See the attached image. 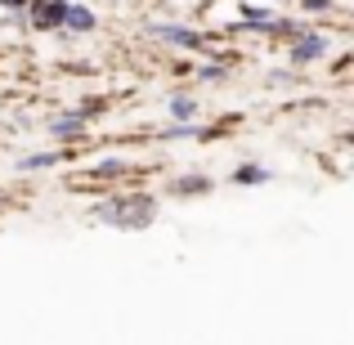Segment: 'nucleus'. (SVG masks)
<instances>
[{
  "mask_svg": "<svg viewBox=\"0 0 354 345\" xmlns=\"http://www.w3.org/2000/svg\"><path fill=\"white\" fill-rule=\"evenodd\" d=\"M148 220H153V198H126V202H117V220H113V225L144 229Z\"/></svg>",
  "mask_w": 354,
  "mask_h": 345,
  "instance_id": "obj_1",
  "label": "nucleus"
},
{
  "mask_svg": "<svg viewBox=\"0 0 354 345\" xmlns=\"http://www.w3.org/2000/svg\"><path fill=\"white\" fill-rule=\"evenodd\" d=\"M162 41H171V45H184V50H202V36L193 32V27H180V23H157L153 27Z\"/></svg>",
  "mask_w": 354,
  "mask_h": 345,
  "instance_id": "obj_2",
  "label": "nucleus"
},
{
  "mask_svg": "<svg viewBox=\"0 0 354 345\" xmlns=\"http://www.w3.org/2000/svg\"><path fill=\"white\" fill-rule=\"evenodd\" d=\"M32 27H36V32H54V27H63V0H50V5L36 9Z\"/></svg>",
  "mask_w": 354,
  "mask_h": 345,
  "instance_id": "obj_3",
  "label": "nucleus"
},
{
  "mask_svg": "<svg viewBox=\"0 0 354 345\" xmlns=\"http://www.w3.org/2000/svg\"><path fill=\"white\" fill-rule=\"evenodd\" d=\"M63 27H72V32H95V14L81 5H63Z\"/></svg>",
  "mask_w": 354,
  "mask_h": 345,
  "instance_id": "obj_4",
  "label": "nucleus"
},
{
  "mask_svg": "<svg viewBox=\"0 0 354 345\" xmlns=\"http://www.w3.org/2000/svg\"><path fill=\"white\" fill-rule=\"evenodd\" d=\"M319 54H328V41H323V36H301L296 50H292V59L296 63H310V59H319Z\"/></svg>",
  "mask_w": 354,
  "mask_h": 345,
  "instance_id": "obj_5",
  "label": "nucleus"
},
{
  "mask_svg": "<svg viewBox=\"0 0 354 345\" xmlns=\"http://www.w3.org/2000/svg\"><path fill=\"white\" fill-rule=\"evenodd\" d=\"M81 126H86V117H81V113L54 117V135H63V139H77V135H81Z\"/></svg>",
  "mask_w": 354,
  "mask_h": 345,
  "instance_id": "obj_6",
  "label": "nucleus"
},
{
  "mask_svg": "<svg viewBox=\"0 0 354 345\" xmlns=\"http://www.w3.org/2000/svg\"><path fill=\"white\" fill-rule=\"evenodd\" d=\"M265 180H274L265 166H238V175H234V184H265Z\"/></svg>",
  "mask_w": 354,
  "mask_h": 345,
  "instance_id": "obj_7",
  "label": "nucleus"
},
{
  "mask_svg": "<svg viewBox=\"0 0 354 345\" xmlns=\"http://www.w3.org/2000/svg\"><path fill=\"white\" fill-rule=\"evenodd\" d=\"M59 162H63L59 153H36V157H23L18 166H23V171H45V166H59Z\"/></svg>",
  "mask_w": 354,
  "mask_h": 345,
  "instance_id": "obj_8",
  "label": "nucleus"
},
{
  "mask_svg": "<svg viewBox=\"0 0 354 345\" xmlns=\"http://www.w3.org/2000/svg\"><path fill=\"white\" fill-rule=\"evenodd\" d=\"M193 113H198V104H193L189 95H175V99H171V117H175V121H189Z\"/></svg>",
  "mask_w": 354,
  "mask_h": 345,
  "instance_id": "obj_9",
  "label": "nucleus"
},
{
  "mask_svg": "<svg viewBox=\"0 0 354 345\" xmlns=\"http://www.w3.org/2000/svg\"><path fill=\"white\" fill-rule=\"evenodd\" d=\"M193 135H202L198 126H175V130H166L162 139H193Z\"/></svg>",
  "mask_w": 354,
  "mask_h": 345,
  "instance_id": "obj_10",
  "label": "nucleus"
},
{
  "mask_svg": "<svg viewBox=\"0 0 354 345\" xmlns=\"http://www.w3.org/2000/svg\"><path fill=\"white\" fill-rule=\"evenodd\" d=\"M207 180H175V193H202Z\"/></svg>",
  "mask_w": 354,
  "mask_h": 345,
  "instance_id": "obj_11",
  "label": "nucleus"
},
{
  "mask_svg": "<svg viewBox=\"0 0 354 345\" xmlns=\"http://www.w3.org/2000/svg\"><path fill=\"white\" fill-rule=\"evenodd\" d=\"M117 171H121L117 157H108V162H99V166H95V175H117Z\"/></svg>",
  "mask_w": 354,
  "mask_h": 345,
  "instance_id": "obj_12",
  "label": "nucleus"
},
{
  "mask_svg": "<svg viewBox=\"0 0 354 345\" xmlns=\"http://www.w3.org/2000/svg\"><path fill=\"white\" fill-rule=\"evenodd\" d=\"M198 77H202V81H220V77H225V68H216V63H211V68H202Z\"/></svg>",
  "mask_w": 354,
  "mask_h": 345,
  "instance_id": "obj_13",
  "label": "nucleus"
},
{
  "mask_svg": "<svg viewBox=\"0 0 354 345\" xmlns=\"http://www.w3.org/2000/svg\"><path fill=\"white\" fill-rule=\"evenodd\" d=\"M332 0H305V9H328Z\"/></svg>",
  "mask_w": 354,
  "mask_h": 345,
  "instance_id": "obj_14",
  "label": "nucleus"
}]
</instances>
